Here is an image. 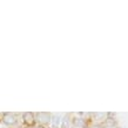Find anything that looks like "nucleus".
Returning a JSON list of instances; mask_svg holds the SVG:
<instances>
[{"label":"nucleus","instance_id":"nucleus-1","mask_svg":"<svg viewBox=\"0 0 128 128\" xmlns=\"http://www.w3.org/2000/svg\"><path fill=\"white\" fill-rule=\"evenodd\" d=\"M35 115L33 113H25L22 114V120H24V124L28 126V127H33L35 124Z\"/></svg>","mask_w":128,"mask_h":128},{"label":"nucleus","instance_id":"nucleus-2","mask_svg":"<svg viewBox=\"0 0 128 128\" xmlns=\"http://www.w3.org/2000/svg\"><path fill=\"white\" fill-rule=\"evenodd\" d=\"M2 121H4L6 124H10V126H13V124H16V114L13 113H5L2 115Z\"/></svg>","mask_w":128,"mask_h":128},{"label":"nucleus","instance_id":"nucleus-3","mask_svg":"<svg viewBox=\"0 0 128 128\" xmlns=\"http://www.w3.org/2000/svg\"><path fill=\"white\" fill-rule=\"evenodd\" d=\"M38 119H35V121H38L40 124V126H42L45 124H48L50 121V114H47V113H38V114H35Z\"/></svg>","mask_w":128,"mask_h":128},{"label":"nucleus","instance_id":"nucleus-4","mask_svg":"<svg viewBox=\"0 0 128 128\" xmlns=\"http://www.w3.org/2000/svg\"><path fill=\"white\" fill-rule=\"evenodd\" d=\"M32 128H44V126H40V124H38V126H34V127Z\"/></svg>","mask_w":128,"mask_h":128},{"label":"nucleus","instance_id":"nucleus-5","mask_svg":"<svg viewBox=\"0 0 128 128\" xmlns=\"http://www.w3.org/2000/svg\"><path fill=\"white\" fill-rule=\"evenodd\" d=\"M90 128H99V126H93V127H90Z\"/></svg>","mask_w":128,"mask_h":128}]
</instances>
